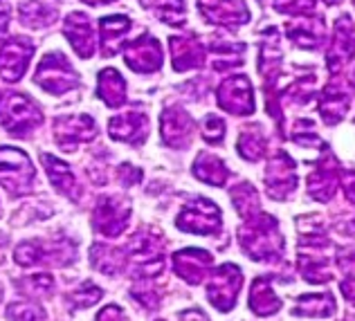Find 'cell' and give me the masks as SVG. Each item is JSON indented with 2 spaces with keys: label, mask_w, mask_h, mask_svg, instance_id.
<instances>
[{
  "label": "cell",
  "mask_w": 355,
  "mask_h": 321,
  "mask_svg": "<svg viewBox=\"0 0 355 321\" xmlns=\"http://www.w3.org/2000/svg\"><path fill=\"white\" fill-rule=\"evenodd\" d=\"M126 65L135 72H155L162 65V50L160 43L153 36H139L126 47Z\"/></svg>",
  "instance_id": "obj_14"
},
{
  "label": "cell",
  "mask_w": 355,
  "mask_h": 321,
  "mask_svg": "<svg viewBox=\"0 0 355 321\" xmlns=\"http://www.w3.org/2000/svg\"><path fill=\"white\" fill-rule=\"evenodd\" d=\"M101 288L99 286H95V283H83L81 288H77L72 292V295L68 297V301L74 306V308H90V306H95L97 301L101 299Z\"/></svg>",
  "instance_id": "obj_30"
},
{
  "label": "cell",
  "mask_w": 355,
  "mask_h": 321,
  "mask_svg": "<svg viewBox=\"0 0 355 321\" xmlns=\"http://www.w3.org/2000/svg\"><path fill=\"white\" fill-rule=\"evenodd\" d=\"M202 16L209 23L239 27L250 21V9L243 0H198Z\"/></svg>",
  "instance_id": "obj_13"
},
{
  "label": "cell",
  "mask_w": 355,
  "mask_h": 321,
  "mask_svg": "<svg viewBox=\"0 0 355 321\" xmlns=\"http://www.w3.org/2000/svg\"><path fill=\"white\" fill-rule=\"evenodd\" d=\"M7 25H9V9H7V5L3 3V0H0V39L5 36Z\"/></svg>",
  "instance_id": "obj_40"
},
{
  "label": "cell",
  "mask_w": 355,
  "mask_h": 321,
  "mask_svg": "<svg viewBox=\"0 0 355 321\" xmlns=\"http://www.w3.org/2000/svg\"><path fill=\"white\" fill-rule=\"evenodd\" d=\"M342 295L347 297L351 304H355V277H349L347 281H342Z\"/></svg>",
  "instance_id": "obj_39"
},
{
  "label": "cell",
  "mask_w": 355,
  "mask_h": 321,
  "mask_svg": "<svg viewBox=\"0 0 355 321\" xmlns=\"http://www.w3.org/2000/svg\"><path fill=\"white\" fill-rule=\"evenodd\" d=\"M23 286L27 292H34V295H48L52 290V277L48 275H34V277H27L23 281Z\"/></svg>",
  "instance_id": "obj_34"
},
{
  "label": "cell",
  "mask_w": 355,
  "mask_h": 321,
  "mask_svg": "<svg viewBox=\"0 0 355 321\" xmlns=\"http://www.w3.org/2000/svg\"><path fill=\"white\" fill-rule=\"evenodd\" d=\"M32 54L34 45L23 36H14V39L5 41V45L0 47V77L7 83H16L25 74Z\"/></svg>",
  "instance_id": "obj_9"
},
{
  "label": "cell",
  "mask_w": 355,
  "mask_h": 321,
  "mask_svg": "<svg viewBox=\"0 0 355 321\" xmlns=\"http://www.w3.org/2000/svg\"><path fill=\"white\" fill-rule=\"evenodd\" d=\"M218 106L232 115H252L254 112V94H252L250 79L236 74L220 83L218 88Z\"/></svg>",
  "instance_id": "obj_10"
},
{
  "label": "cell",
  "mask_w": 355,
  "mask_h": 321,
  "mask_svg": "<svg viewBox=\"0 0 355 321\" xmlns=\"http://www.w3.org/2000/svg\"><path fill=\"white\" fill-rule=\"evenodd\" d=\"M211 254L205 250H180L173 254V270L178 277H182L189 286H198V283L207 277L211 268Z\"/></svg>",
  "instance_id": "obj_16"
},
{
  "label": "cell",
  "mask_w": 355,
  "mask_h": 321,
  "mask_svg": "<svg viewBox=\"0 0 355 321\" xmlns=\"http://www.w3.org/2000/svg\"><path fill=\"white\" fill-rule=\"evenodd\" d=\"M99 30H101V52H104V56H113L119 50L126 32L130 30V18L106 16L101 18Z\"/></svg>",
  "instance_id": "obj_24"
},
{
  "label": "cell",
  "mask_w": 355,
  "mask_h": 321,
  "mask_svg": "<svg viewBox=\"0 0 355 321\" xmlns=\"http://www.w3.org/2000/svg\"><path fill=\"white\" fill-rule=\"evenodd\" d=\"M34 81L39 83L43 90H48L52 94H63L77 86L79 77L70 65V61L65 59V54L50 52L41 59L39 68H36Z\"/></svg>",
  "instance_id": "obj_5"
},
{
  "label": "cell",
  "mask_w": 355,
  "mask_h": 321,
  "mask_svg": "<svg viewBox=\"0 0 355 321\" xmlns=\"http://www.w3.org/2000/svg\"><path fill=\"white\" fill-rule=\"evenodd\" d=\"M250 310L259 317H270L282 310V299L275 295V288L268 279H257L250 288Z\"/></svg>",
  "instance_id": "obj_22"
},
{
  "label": "cell",
  "mask_w": 355,
  "mask_h": 321,
  "mask_svg": "<svg viewBox=\"0 0 355 321\" xmlns=\"http://www.w3.org/2000/svg\"><path fill=\"white\" fill-rule=\"evenodd\" d=\"M130 223V205L119 200V198H99L95 205V216H92V225L95 229L106 236V238H117L126 232Z\"/></svg>",
  "instance_id": "obj_8"
},
{
  "label": "cell",
  "mask_w": 355,
  "mask_h": 321,
  "mask_svg": "<svg viewBox=\"0 0 355 321\" xmlns=\"http://www.w3.org/2000/svg\"><path fill=\"white\" fill-rule=\"evenodd\" d=\"M297 164L293 162L286 153L275 155V159H270V164L266 168V191L275 200H282L291 191L297 189Z\"/></svg>",
  "instance_id": "obj_11"
},
{
  "label": "cell",
  "mask_w": 355,
  "mask_h": 321,
  "mask_svg": "<svg viewBox=\"0 0 355 321\" xmlns=\"http://www.w3.org/2000/svg\"><path fill=\"white\" fill-rule=\"evenodd\" d=\"M41 159H43V166H45V171H48L52 184L57 186L65 198H70V200H79L81 191H79L77 177H74L72 168L50 153H43Z\"/></svg>",
  "instance_id": "obj_20"
},
{
  "label": "cell",
  "mask_w": 355,
  "mask_h": 321,
  "mask_svg": "<svg viewBox=\"0 0 355 321\" xmlns=\"http://www.w3.org/2000/svg\"><path fill=\"white\" fill-rule=\"evenodd\" d=\"M241 248L245 257L263 263H275L284 257V236L279 234L277 218L268 214H257L248 218L239 232Z\"/></svg>",
  "instance_id": "obj_1"
},
{
  "label": "cell",
  "mask_w": 355,
  "mask_h": 321,
  "mask_svg": "<svg viewBox=\"0 0 355 321\" xmlns=\"http://www.w3.org/2000/svg\"><path fill=\"white\" fill-rule=\"evenodd\" d=\"M342 184H344V193H347V198L355 202V171L344 173Z\"/></svg>",
  "instance_id": "obj_38"
},
{
  "label": "cell",
  "mask_w": 355,
  "mask_h": 321,
  "mask_svg": "<svg viewBox=\"0 0 355 321\" xmlns=\"http://www.w3.org/2000/svg\"><path fill=\"white\" fill-rule=\"evenodd\" d=\"M63 34L68 36L70 45L74 47V52H77L81 59H90V56L95 54L97 39H95V30H92L90 18L86 14L74 12L65 18Z\"/></svg>",
  "instance_id": "obj_17"
},
{
  "label": "cell",
  "mask_w": 355,
  "mask_h": 321,
  "mask_svg": "<svg viewBox=\"0 0 355 321\" xmlns=\"http://www.w3.org/2000/svg\"><path fill=\"white\" fill-rule=\"evenodd\" d=\"M18 16L21 23H25L32 30H41V27H50L59 16V7L48 3V0H25L18 7Z\"/></svg>",
  "instance_id": "obj_21"
},
{
  "label": "cell",
  "mask_w": 355,
  "mask_h": 321,
  "mask_svg": "<svg viewBox=\"0 0 355 321\" xmlns=\"http://www.w3.org/2000/svg\"><path fill=\"white\" fill-rule=\"evenodd\" d=\"M225 121L218 119L216 115H207L202 121V137L209 141V144H220L223 137H225Z\"/></svg>",
  "instance_id": "obj_33"
},
{
  "label": "cell",
  "mask_w": 355,
  "mask_h": 321,
  "mask_svg": "<svg viewBox=\"0 0 355 321\" xmlns=\"http://www.w3.org/2000/svg\"><path fill=\"white\" fill-rule=\"evenodd\" d=\"M239 153H241V157L250 159V162H257V159L263 157V153H266V135H263V130L259 128V124H252V128H245L241 133Z\"/></svg>",
  "instance_id": "obj_28"
},
{
  "label": "cell",
  "mask_w": 355,
  "mask_h": 321,
  "mask_svg": "<svg viewBox=\"0 0 355 321\" xmlns=\"http://www.w3.org/2000/svg\"><path fill=\"white\" fill-rule=\"evenodd\" d=\"M7 313L14 321H45L43 308L34 304H12Z\"/></svg>",
  "instance_id": "obj_32"
},
{
  "label": "cell",
  "mask_w": 355,
  "mask_h": 321,
  "mask_svg": "<svg viewBox=\"0 0 355 321\" xmlns=\"http://www.w3.org/2000/svg\"><path fill=\"white\" fill-rule=\"evenodd\" d=\"M97 94L104 99L106 106L119 108L126 101V81L121 79V74L113 68H106L99 72L97 77Z\"/></svg>",
  "instance_id": "obj_23"
},
{
  "label": "cell",
  "mask_w": 355,
  "mask_h": 321,
  "mask_svg": "<svg viewBox=\"0 0 355 321\" xmlns=\"http://www.w3.org/2000/svg\"><path fill=\"white\" fill-rule=\"evenodd\" d=\"M175 227L180 232L207 236L220 229V209L207 198H193L184 205L175 220Z\"/></svg>",
  "instance_id": "obj_6"
},
{
  "label": "cell",
  "mask_w": 355,
  "mask_h": 321,
  "mask_svg": "<svg viewBox=\"0 0 355 321\" xmlns=\"http://www.w3.org/2000/svg\"><path fill=\"white\" fill-rule=\"evenodd\" d=\"M193 175L207 184L223 186L230 177V168L225 166V162H223L220 157L211 153H200L193 162Z\"/></svg>",
  "instance_id": "obj_25"
},
{
  "label": "cell",
  "mask_w": 355,
  "mask_h": 321,
  "mask_svg": "<svg viewBox=\"0 0 355 321\" xmlns=\"http://www.w3.org/2000/svg\"><path fill=\"white\" fill-rule=\"evenodd\" d=\"M335 261H338V266L344 272H353L355 270V248L353 250H342L338 257H335Z\"/></svg>",
  "instance_id": "obj_37"
},
{
  "label": "cell",
  "mask_w": 355,
  "mask_h": 321,
  "mask_svg": "<svg viewBox=\"0 0 355 321\" xmlns=\"http://www.w3.org/2000/svg\"><path fill=\"white\" fill-rule=\"evenodd\" d=\"M54 137L59 146L72 150L79 141H90L97 137V124L90 115H68L54 121Z\"/></svg>",
  "instance_id": "obj_12"
},
{
  "label": "cell",
  "mask_w": 355,
  "mask_h": 321,
  "mask_svg": "<svg viewBox=\"0 0 355 321\" xmlns=\"http://www.w3.org/2000/svg\"><path fill=\"white\" fill-rule=\"evenodd\" d=\"M43 121V112L39 106L25 97L21 92H7L0 99V126L7 133H12L16 137H23L27 133H32L34 128H39Z\"/></svg>",
  "instance_id": "obj_2"
},
{
  "label": "cell",
  "mask_w": 355,
  "mask_h": 321,
  "mask_svg": "<svg viewBox=\"0 0 355 321\" xmlns=\"http://www.w3.org/2000/svg\"><path fill=\"white\" fill-rule=\"evenodd\" d=\"M88 5H104V3H115V0H83Z\"/></svg>",
  "instance_id": "obj_41"
},
{
  "label": "cell",
  "mask_w": 355,
  "mask_h": 321,
  "mask_svg": "<svg viewBox=\"0 0 355 321\" xmlns=\"http://www.w3.org/2000/svg\"><path fill=\"white\" fill-rule=\"evenodd\" d=\"M126 261L133 268V277L151 279L164 270V254H162V238L157 234L139 232L126 245Z\"/></svg>",
  "instance_id": "obj_3"
},
{
  "label": "cell",
  "mask_w": 355,
  "mask_h": 321,
  "mask_svg": "<svg viewBox=\"0 0 355 321\" xmlns=\"http://www.w3.org/2000/svg\"><path fill=\"white\" fill-rule=\"evenodd\" d=\"M160 130L162 139L173 148H182L189 144L191 133H193V121L189 112L182 108H166L160 117Z\"/></svg>",
  "instance_id": "obj_18"
},
{
  "label": "cell",
  "mask_w": 355,
  "mask_h": 321,
  "mask_svg": "<svg viewBox=\"0 0 355 321\" xmlns=\"http://www.w3.org/2000/svg\"><path fill=\"white\" fill-rule=\"evenodd\" d=\"M335 297L331 292H320V295H304L299 299V306L293 310L297 317H333L335 315Z\"/></svg>",
  "instance_id": "obj_26"
},
{
  "label": "cell",
  "mask_w": 355,
  "mask_h": 321,
  "mask_svg": "<svg viewBox=\"0 0 355 321\" xmlns=\"http://www.w3.org/2000/svg\"><path fill=\"white\" fill-rule=\"evenodd\" d=\"M155 9H157V16H160L166 25L184 23V0H160Z\"/></svg>",
  "instance_id": "obj_31"
},
{
  "label": "cell",
  "mask_w": 355,
  "mask_h": 321,
  "mask_svg": "<svg viewBox=\"0 0 355 321\" xmlns=\"http://www.w3.org/2000/svg\"><path fill=\"white\" fill-rule=\"evenodd\" d=\"M126 254L121 250L110 248V245H92L90 250V263L95 266L101 275H117V272L124 268Z\"/></svg>",
  "instance_id": "obj_27"
},
{
  "label": "cell",
  "mask_w": 355,
  "mask_h": 321,
  "mask_svg": "<svg viewBox=\"0 0 355 321\" xmlns=\"http://www.w3.org/2000/svg\"><path fill=\"white\" fill-rule=\"evenodd\" d=\"M117 177L121 180V184H126V186H130V184H135L139 177H142V171H139L137 166H130V164H121L119 166V171H117Z\"/></svg>",
  "instance_id": "obj_35"
},
{
  "label": "cell",
  "mask_w": 355,
  "mask_h": 321,
  "mask_svg": "<svg viewBox=\"0 0 355 321\" xmlns=\"http://www.w3.org/2000/svg\"><path fill=\"white\" fill-rule=\"evenodd\" d=\"M0 299H3V292H0Z\"/></svg>",
  "instance_id": "obj_42"
},
{
  "label": "cell",
  "mask_w": 355,
  "mask_h": 321,
  "mask_svg": "<svg viewBox=\"0 0 355 321\" xmlns=\"http://www.w3.org/2000/svg\"><path fill=\"white\" fill-rule=\"evenodd\" d=\"M171 56H173V70L187 72L191 68H200L205 63V47L200 39H196L193 34L187 36H171Z\"/></svg>",
  "instance_id": "obj_19"
},
{
  "label": "cell",
  "mask_w": 355,
  "mask_h": 321,
  "mask_svg": "<svg viewBox=\"0 0 355 321\" xmlns=\"http://www.w3.org/2000/svg\"><path fill=\"white\" fill-rule=\"evenodd\" d=\"M34 180V166L23 150L12 146H0V184L12 196L30 191Z\"/></svg>",
  "instance_id": "obj_4"
},
{
  "label": "cell",
  "mask_w": 355,
  "mask_h": 321,
  "mask_svg": "<svg viewBox=\"0 0 355 321\" xmlns=\"http://www.w3.org/2000/svg\"><path fill=\"white\" fill-rule=\"evenodd\" d=\"M243 286V272L234 263H225L218 270L211 272L209 286H207V297L220 313H227L236 306V297Z\"/></svg>",
  "instance_id": "obj_7"
},
{
  "label": "cell",
  "mask_w": 355,
  "mask_h": 321,
  "mask_svg": "<svg viewBox=\"0 0 355 321\" xmlns=\"http://www.w3.org/2000/svg\"><path fill=\"white\" fill-rule=\"evenodd\" d=\"M97 321H130V319L126 317V313L119 306H106L97 315Z\"/></svg>",
  "instance_id": "obj_36"
},
{
  "label": "cell",
  "mask_w": 355,
  "mask_h": 321,
  "mask_svg": "<svg viewBox=\"0 0 355 321\" xmlns=\"http://www.w3.org/2000/svg\"><path fill=\"white\" fill-rule=\"evenodd\" d=\"M232 202H234L236 211L243 218H252V216L259 214V193L254 191V186L250 182H241L232 189Z\"/></svg>",
  "instance_id": "obj_29"
},
{
  "label": "cell",
  "mask_w": 355,
  "mask_h": 321,
  "mask_svg": "<svg viewBox=\"0 0 355 321\" xmlns=\"http://www.w3.org/2000/svg\"><path fill=\"white\" fill-rule=\"evenodd\" d=\"M108 133L117 141H128V144H142L148 135V117L142 110H126L113 117L108 124Z\"/></svg>",
  "instance_id": "obj_15"
}]
</instances>
